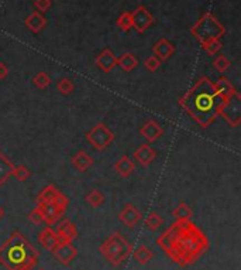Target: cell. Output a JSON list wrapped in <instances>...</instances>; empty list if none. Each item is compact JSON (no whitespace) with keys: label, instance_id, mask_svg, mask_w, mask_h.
<instances>
[{"label":"cell","instance_id":"1","mask_svg":"<svg viewBox=\"0 0 241 270\" xmlns=\"http://www.w3.org/2000/svg\"><path fill=\"white\" fill-rule=\"evenodd\" d=\"M157 245L181 268L191 266L209 248V239L191 221H175L157 238Z\"/></svg>","mask_w":241,"mask_h":270},{"label":"cell","instance_id":"2","mask_svg":"<svg viewBox=\"0 0 241 270\" xmlns=\"http://www.w3.org/2000/svg\"><path fill=\"white\" fill-rule=\"evenodd\" d=\"M182 108L201 126L206 128L219 115L220 98L216 87L209 78H201L181 99Z\"/></svg>","mask_w":241,"mask_h":270},{"label":"cell","instance_id":"3","mask_svg":"<svg viewBox=\"0 0 241 270\" xmlns=\"http://www.w3.org/2000/svg\"><path fill=\"white\" fill-rule=\"evenodd\" d=\"M39 259L37 249L19 230L13 232L0 245V265L7 270H31L39 263Z\"/></svg>","mask_w":241,"mask_h":270},{"label":"cell","instance_id":"4","mask_svg":"<svg viewBox=\"0 0 241 270\" xmlns=\"http://www.w3.org/2000/svg\"><path fill=\"white\" fill-rule=\"evenodd\" d=\"M134 245L130 240L125 239L120 232H115L100 245V253L105 259L113 265L120 266L128 259L133 253Z\"/></svg>","mask_w":241,"mask_h":270},{"label":"cell","instance_id":"5","mask_svg":"<svg viewBox=\"0 0 241 270\" xmlns=\"http://www.w3.org/2000/svg\"><path fill=\"white\" fill-rule=\"evenodd\" d=\"M192 34L202 44L209 40H220L224 36L226 29L212 13H206L199 19V21L192 27Z\"/></svg>","mask_w":241,"mask_h":270},{"label":"cell","instance_id":"6","mask_svg":"<svg viewBox=\"0 0 241 270\" xmlns=\"http://www.w3.org/2000/svg\"><path fill=\"white\" fill-rule=\"evenodd\" d=\"M86 140L96 150H105L115 140V133L105 123H97L86 133Z\"/></svg>","mask_w":241,"mask_h":270},{"label":"cell","instance_id":"7","mask_svg":"<svg viewBox=\"0 0 241 270\" xmlns=\"http://www.w3.org/2000/svg\"><path fill=\"white\" fill-rule=\"evenodd\" d=\"M219 115H222L232 126H239L241 122V96L236 92L229 99L220 100Z\"/></svg>","mask_w":241,"mask_h":270},{"label":"cell","instance_id":"8","mask_svg":"<svg viewBox=\"0 0 241 270\" xmlns=\"http://www.w3.org/2000/svg\"><path fill=\"white\" fill-rule=\"evenodd\" d=\"M51 253L62 266H69L74 260L77 259L78 249L72 245V242H59Z\"/></svg>","mask_w":241,"mask_h":270},{"label":"cell","instance_id":"9","mask_svg":"<svg viewBox=\"0 0 241 270\" xmlns=\"http://www.w3.org/2000/svg\"><path fill=\"white\" fill-rule=\"evenodd\" d=\"M143 220L141 211L135 207L134 204H124L123 210L119 212V221L130 229H134L135 226Z\"/></svg>","mask_w":241,"mask_h":270},{"label":"cell","instance_id":"10","mask_svg":"<svg viewBox=\"0 0 241 270\" xmlns=\"http://www.w3.org/2000/svg\"><path fill=\"white\" fill-rule=\"evenodd\" d=\"M131 23H133V27L138 31L140 34L144 33L147 29H150L154 23V17L153 14L148 11L147 7L144 6H138L133 13H131Z\"/></svg>","mask_w":241,"mask_h":270},{"label":"cell","instance_id":"11","mask_svg":"<svg viewBox=\"0 0 241 270\" xmlns=\"http://www.w3.org/2000/svg\"><path fill=\"white\" fill-rule=\"evenodd\" d=\"M37 207L41 210V214L44 217V222L47 224V226H52L54 224H57L65 212V210H62L54 201L41 202V204H37Z\"/></svg>","mask_w":241,"mask_h":270},{"label":"cell","instance_id":"12","mask_svg":"<svg viewBox=\"0 0 241 270\" xmlns=\"http://www.w3.org/2000/svg\"><path fill=\"white\" fill-rule=\"evenodd\" d=\"M140 135L144 137L148 144L157 141L164 135V128L157 120H147L144 125L140 128Z\"/></svg>","mask_w":241,"mask_h":270},{"label":"cell","instance_id":"13","mask_svg":"<svg viewBox=\"0 0 241 270\" xmlns=\"http://www.w3.org/2000/svg\"><path fill=\"white\" fill-rule=\"evenodd\" d=\"M55 232L58 235L59 242H72L74 239H77L78 236L77 225L69 220L61 221Z\"/></svg>","mask_w":241,"mask_h":270},{"label":"cell","instance_id":"14","mask_svg":"<svg viewBox=\"0 0 241 270\" xmlns=\"http://www.w3.org/2000/svg\"><path fill=\"white\" fill-rule=\"evenodd\" d=\"M134 159L137 163L147 167L157 159V151L148 143H144V144H140L134 150Z\"/></svg>","mask_w":241,"mask_h":270},{"label":"cell","instance_id":"15","mask_svg":"<svg viewBox=\"0 0 241 270\" xmlns=\"http://www.w3.org/2000/svg\"><path fill=\"white\" fill-rule=\"evenodd\" d=\"M96 65L103 72H110L117 67V57L110 48H105L96 58Z\"/></svg>","mask_w":241,"mask_h":270},{"label":"cell","instance_id":"16","mask_svg":"<svg viewBox=\"0 0 241 270\" xmlns=\"http://www.w3.org/2000/svg\"><path fill=\"white\" fill-rule=\"evenodd\" d=\"M153 51H154L155 57L162 62V61L169 60V58L174 55L175 45L169 40H166V39H161V40L155 43Z\"/></svg>","mask_w":241,"mask_h":270},{"label":"cell","instance_id":"17","mask_svg":"<svg viewBox=\"0 0 241 270\" xmlns=\"http://www.w3.org/2000/svg\"><path fill=\"white\" fill-rule=\"evenodd\" d=\"M93 159L90 154H87L85 150L77 151L72 157H71V166H74L79 173H85L92 166H93Z\"/></svg>","mask_w":241,"mask_h":270},{"label":"cell","instance_id":"18","mask_svg":"<svg viewBox=\"0 0 241 270\" xmlns=\"http://www.w3.org/2000/svg\"><path fill=\"white\" fill-rule=\"evenodd\" d=\"M39 242L42 245L44 249L52 252V250L55 249V246L59 243V238L58 235H57V232L52 229L51 226H45L44 229L40 232Z\"/></svg>","mask_w":241,"mask_h":270},{"label":"cell","instance_id":"19","mask_svg":"<svg viewBox=\"0 0 241 270\" xmlns=\"http://www.w3.org/2000/svg\"><path fill=\"white\" fill-rule=\"evenodd\" d=\"M45 26H47V19L40 11H33L29 17L26 19V27L31 33H34V34H39L40 31H42V29Z\"/></svg>","mask_w":241,"mask_h":270},{"label":"cell","instance_id":"20","mask_svg":"<svg viewBox=\"0 0 241 270\" xmlns=\"http://www.w3.org/2000/svg\"><path fill=\"white\" fill-rule=\"evenodd\" d=\"M131 256L134 258V260L140 265V266H145V265H148L153 258H154V253H153V250L150 249L147 245L144 243H141V245H138L137 248L133 249V253H131Z\"/></svg>","mask_w":241,"mask_h":270},{"label":"cell","instance_id":"21","mask_svg":"<svg viewBox=\"0 0 241 270\" xmlns=\"http://www.w3.org/2000/svg\"><path fill=\"white\" fill-rule=\"evenodd\" d=\"M214 87H216V90H217V93H219V98H220V100L229 99L230 96H233V95L237 92L236 88L233 87V84L230 82V80H227L224 75L217 80V82L214 84Z\"/></svg>","mask_w":241,"mask_h":270},{"label":"cell","instance_id":"22","mask_svg":"<svg viewBox=\"0 0 241 270\" xmlns=\"http://www.w3.org/2000/svg\"><path fill=\"white\" fill-rule=\"evenodd\" d=\"M115 170L117 171V174H120L121 177H128L133 174V171L135 170L134 161L131 160L127 154H123L115 164Z\"/></svg>","mask_w":241,"mask_h":270},{"label":"cell","instance_id":"23","mask_svg":"<svg viewBox=\"0 0 241 270\" xmlns=\"http://www.w3.org/2000/svg\"><path fill=\"white\" fill-rule=\"evenodd\" d=\"M13 167H14V164L3 153H0V187L11 177Z\"/></svg>","mask_w":241,"mask_h":270},{"label":"cell","instance_id":"24","mask_svg":"<svg viewBox=\"0 0 241 270\" xmlns=\"http://www.w3.org/2000/svg\"><path fill=\"white\" fill-rule=\"evenodd\" d=\"M117 65L124 71V72H130V71H133L135 67L138 65V61L135 58L134 54H131V52H124L123 55H120V57L117 58Z\"/></svg>","mask_w":241,"mask_h":270},{"label":"cell","instance_id":"25","mask_svg":"<svg viewBox=\"0 0 241 270\" xmlns=\"http://www.w3.org/2000/svg\"><path fill=\"white\" fill-rule=\"evenodd\" d=\"M85 201H86L87 205H90L92 208H99V207H102L105 204L106 197L100 190H90L85 195Z\"/></svg>","mask_w":241,"mask_h":270},{"label":"cell","instance_id":"26","mask_svg":"<svg viewBox=\"0 0 241 270\" xmlns=\"http://www.w3.org/2000/svg\"><path fill=\"white\" fill-rule=\"evenodd\" d=\"M172 215H174L175 221H191L193 215L192 208L185 204V202H179L172 211Z\"/></svg>","mask_w":241,"mask_h":270},{"label":"cell","instance_id":"27","mask_svg":"<svg viewBox=\"0 0 241 270\" xmlns=\"http://www.w3.org/2000/svg\"><path fill=\"white\" fill-rule=\"evenodd\" d=\"M144 224L145 226H147V229L151 230V232H155V230H158L162 226L164 218H162L158 212H151L150 215H147Z\"/></svg>","mask_w":241,"mask_h":270},{"label":"cell","instance_id":"28","mask_svg":"<svg viewBox=\"0 0 241 270\" xmlns=\"http://www.w3.org/2000/svg\"><path fill=\"white\" fill-rule=\"evenodd\" d=\"M57 90H58L61 95L68 96V95H71L75 90V84H74V81L71 80V78H62V80H59L57 82Z\"/></svg>","mask_w":241,"mask_h":270},{"label":"cell","instance_id":"29","mask_svg":"<svg viewBox=\"0 0 241 270\" xmlns=\"http://www.w3.org/2000/svg\"><path fill=\"white\" fill-rule=\"evenodd\" d=\"M57 192H58L57 187H55L54 184H49V185H47L44 190L40 192L39 197H37V200L36 201H37V204H41V202H47V201H52Z\"/></svg>","mask_w":241,"mask_h":270},{"label":"cell","instance_id":"30","mask_svg":"<svg viewBox=\"0 0 241 270\" xmlns=\"http://www.w3.org/2000/svg\"><path fill=\"white\" fill-rule=\"evenodd\" d=\"M213 67L216 68V71H217V72L224 74V72H227V71H229V68L232 67V62H230V60H229L226 55L220 54V55H217V57L213 60Z\"/></svg>","mask_w":241,"mask_h":270},{"label":"cell","instance_id":"31","mask_svg":"<svg viewBox=\"0 0 241 270\" xmlns=\"http://www.w3.org/2000/svg\"><path fill=\"white\" fill-rule=\"evenodd\" d=\"M33 84H34L36 88L44 90H47L49 85H51V78H49L48 74H45V72H39V74L34 75Z\"/></svg>","mask_w":241,"mask_h":270},{"label":"cell","instance_id":"32","mask_svg":"<svg viewBox=\"0 0 241 270\" xmlns=\"http://www.w3.org/2000/svg\"><path fill=\"white\" fill-rule=\"evenodd\" d=\"M11 176L16 177V180L26 181L27 179L31 177V170H30L27 166H24V164H19V166H14L13 167Z\"/></svg>","mask_w":241,"mask_h":270},{"label":"cell","instance_id":"33","mask_svg":"<svg viewBox=\"0 0 241 270\" xmlns=\"http://www.w3.org/2000/svg\"><path fill=\"white\" fill-rule=\"evenodd\" d=\"M116 23L120 30L130 31V29L133 27V23H131V13H128V11H123V13L119 16V19H117Z\"/></svg>","mask_w":241,"mask_h":270},{"label":"cell","instance_id":"34","mask_svg":"<svg viewBox=\"0 0 241 270\" xmlns=\"http://www.w3.org/2000/svg\"><path fill=\"white\" fill-rule=\"evenodd\" d=\"M222 47H223V44L220 40H209V41H204V43H202V48L206 51L209 55H216Z\"/></svg>","mask_w":241,"mask_h":270},{"label":"cell","instance_id":"35","mask_svg":"<svg viewBox=\"0 0 241 270\" xmlns=\"http://www.w3.org/2000/svg\"><path fill=\"white\" fill-rule=\"evenodd\" d=\"M27 218H29L30 222H31V224H34V225H40V224H42V222H44V217H42L41 210H40L39 207H36V208H33V210L30 211L29 215H27Z\"/></svg>","mask_w":241,"mask_h":270},{"label":"cell","instance_id":"36","mask_svg":"<svg viewBox=\"0 0 241 270\" xmlns=\"http://www.w3.org/2000/svg\"><path fill=\"white\" fill-rule=\"evenodd\" d=\"M160 65H161V61L158 60L155 55H150V57H147L144 61V67L150 71V72H155V71L160 68Z\"/></svg>","mask_w":241,"mask_h":270},{"label":"cell","instance_id":"37","mask_svg":"<svg viewBox=\"0 0 241 270\" xmlns=\"http://www.w3.org/2000/svg\"><path fill=\"white\" fill-rule=\"evenodd\" d=\"M51 0H34V7L37 9V11L40 13H45V11L49 10L51 7Z\"/></svg>","mask_w":241,"mask_h":270},{"label":"cell","instance_id":"38","mask_svg":"<svg viewBox=\"0 0 241 270\" xmlns=\"http://www.w3.org/2000/svg\"><path fill=\"white\" fill-rule=\"evenodd\" d=\"M9 75V67L4 62H0V81L6 80Z\"/></svg>","mask_w":241,"mask_h":270},{"label":"cell","instance_id":"39","mask_svg":"<svg viewBox=\"0 0 241 270\" xmlns=\"http://www.w3.org/2000/svg\"><path fill=\"white\" fill-rule=\"evenodd\" d=\"M3 217H4V210H3L1 205H0V221L3 220Z\"/></svg>","mask_w":241,"mask_h":270},{"label":"cell","instance_id":"40","mask_svg":"<svg viewBox=\"0 0 241 270\" xmlns=\"http://www.w3.org/2000/svg\"><path fill=\"white\" fill-rule=\"evenodd\" d=\"M36 270H45V269H42V268H39V269H36Z\"/></svg>","mask_w":241,"mask_h":270}]
</instances>
